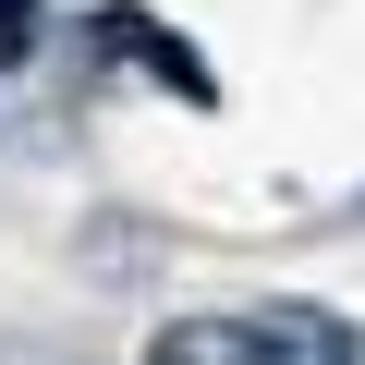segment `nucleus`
Returning a JSON list of instances; mask_svg holds the SVG:
<instances>
[{"instance_id":"obj_1","label":"nucleus","mask_w":365,"mask_h":365,"mask_svg":"<svg viewBox=\"0 0 365 365\" xmlns=\"http://www.w3.org/2000/svg\"><path fill=\"white\" fill-rule=\"evenodd\" d=\"M134 365H365V329L280 292V304H220V317H170Z\"/></svg>"},{"instance_id":"obj_2","label":"nucleus","mask_w":365,"mask_h":365,"mask_svg":"<svg viewBox=\"0 0 365 365\" xmlns=\"http://www.w3.org/2000/svg\"><path fill=\"white\" fill-rule=\"evenodd\" d=\"M98 37H110V49H134L146 73H170L182 98H207V61H195V49H182V37H158L146 13H98Z\"/></svg>"},{"instance_id":"obj_3","label":"nucleus","mask_w":365,"mask_h":365,"mask_svg":"<svg viewBox=\"0 0 365 365\" xmlns=\"http://www.w3.org/2000/svg\"><path fill=\"white\" fill-rule=\"evenodd\" d=\"M37 25H49V0H0V73L37 49Z\"/></svg>"}]
</instances>
